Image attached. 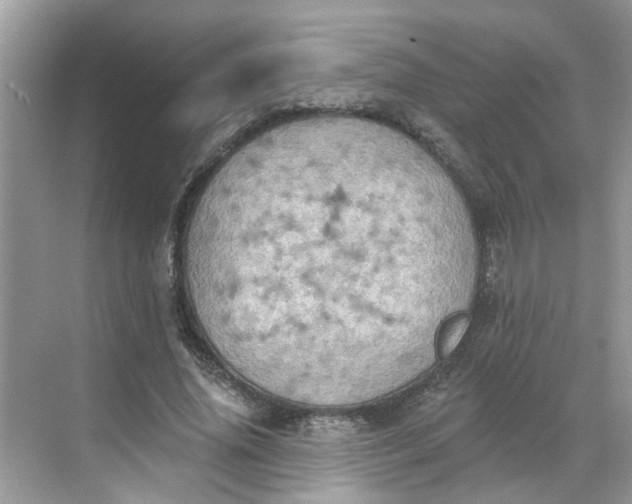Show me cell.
I'll return each instance as SVG.
<instances>
[{"instance_id":"obj_1","label":"cell","mask_w":632,"mask_h":504,"mask_svg":"<svg viewBox=\"0 0 632 504\" xmlns=\"http://www.w3.org/2000/svg\"><path fill=\"white\" fill-rule=\"evenodd\" d=\"M474 235L419 147L364 119L314 116L236 149L200 195L184 264L218 356L257 387L334 390L394 327L411 288L469 277Z\"/></svg>"},{"instance_id":"obj_2","label":"cell","mask_w":632,"mask_h":504,"mask_svg":"<svg viewBox=\"0 0 632 504\" xmlns=\"http://www.w3.org/2000/svg\"><path fill=\"white\" fill-rule=\"evenodd\" d=\"M469 326V320L463 315L449 317L437 333L435 346L440 356H448L459 344Z\"/></svg>"}]
</instances>
